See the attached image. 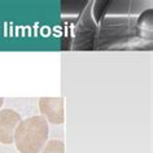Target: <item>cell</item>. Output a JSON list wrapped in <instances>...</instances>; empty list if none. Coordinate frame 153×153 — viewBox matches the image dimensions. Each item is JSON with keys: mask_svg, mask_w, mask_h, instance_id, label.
I'll list each match as a JSON object with an SVG mask.
<instances>
[{"mask_svg": "<svg viewBox=\"0 0 153 153\" xmlns=\"http://www.w3.org/2000/svg\"><path fill=\"white\" fill-rule=\"evenodd\" d=\"M40 153H65V144L61 140H49Z\"/></svg>", "mask_w": 153, "mask_h": 153, "instance_id": "cell-4", "label": "cell"}, {"mask_svg": "<svg viewBox=\"0 0 153 153\" xmlns=\"http://www.w3.org/2000/svg\"><path fill=\"white\" fill-rule=\"evenodd\" d=\"M48 140V122L42 116L21 121L14 132V144L20 153H40Z\"/></svg>", "mask_w": 153, "mask_h": 153, "instance_id": "cell-1", "label": "cell"}, {"mask_svg": "<svg viewBox=\"0 0 153 153\" xmlns=\"http://www.w3.org/2000/svg\"><path fill=\"white\" fill-rule=\"evenodd\" d=\"M39 110L42 117L53 125H61L65 121L64 99L62 97H42L39 99Z\"/></svg>", "mask_w": 153, "mask_h": 153, "instance_id": "cell-2", "label": "cell"}, {"mask_svg": "<svg viewBox=\"0 0 153 153\" xmlns=\"http://www.w3.org/2000/svg\"><path fill=\"white\" fill-rule=\"evenodd\" d=\"M3 102H4V100H3V97H0V108L3 106Z\"/></svg>", "mask_w": 153, "mask_h": 153, "instance_id": "cell-5", "label": "cell"}, {"mask_svg": "<svg viewBox=\"0 0 153 153\" xmlns=\"http://www.w3.org/2000/svg\"><path fill=\"white\" fill-rule=\"evenodd\" d=\"M21 117L12 109L0 110V143L12 144L14 140V132L21 122Z\"/></svg>", "mask_w": 153, "mask_h": 153, "instance_id": "cell-3", "label": "cell"}]
</instances>
